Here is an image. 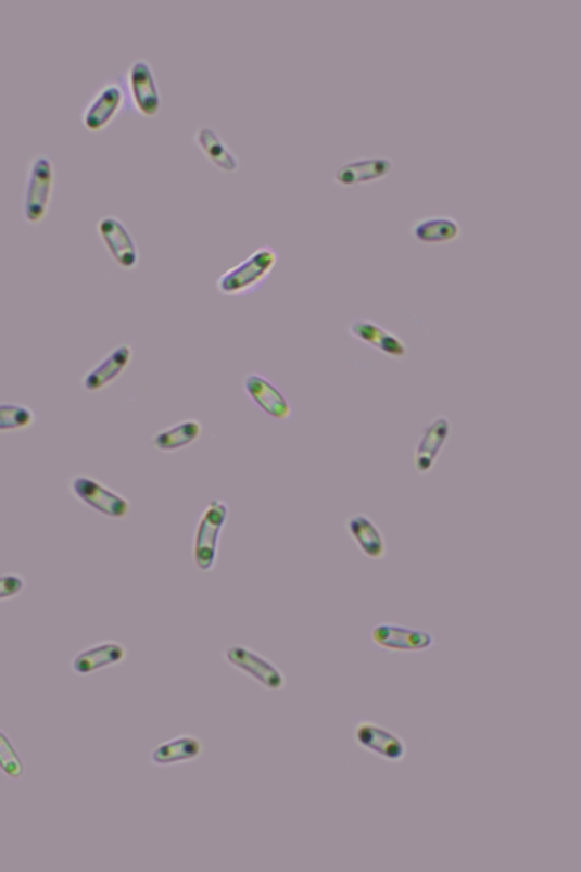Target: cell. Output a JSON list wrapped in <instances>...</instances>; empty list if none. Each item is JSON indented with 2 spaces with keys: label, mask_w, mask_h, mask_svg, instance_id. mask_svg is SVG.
I'll use <instances>...</instances> for the list:
<instances>
[{
  "label": "cell",
  "mask_w": 581,
  "mask_h": 872,
  "mask_svg": "<svg viewBox=\"0 0 581 872\" xmlns=\"http://www.w3.org/2000/svg\"><path fill=\"white\" fill-rule=\"evenodd\" d=\"M126 108V94L121 80L101 84L81 110L84 126L90 131L105 129Z\"/></svg>",
  "instance_id": "9"
},
{
  "label": "cell",
  "mask_w": 581,
  "mask_h": 872,
  "mask_svg": "<svg viewBox=\"0 0 581 872\" xmlns=\"http://www.w3.org/2000/svg\"><path fill=\"white\" fill-rule=\"evenodd\" d=\"M348 333L352 339L376 349L389 358L403 361L409 356L406 342L369 318H357L349 323Z\"/></svg>",
  "instance_id": "14"
},
{
  "label": "cell",
  "mask_w": 581,
  "mask_h": 872,
  "mask_svg": "<svg viewBox=\"0 0 581 872\" xmlns=\"http://www.w3.org/2000/svg\"><path fill=\"white\" fill-rule=\"evenodd\" d=\"M134 355V346L130 343L117 344L85 374L81 380L84 390L88 393H98L115 383L130 367Z\"/></svg>",
  "instance_id": "13"
},
{
  "label": "cell",
  "mask_w": 581,
  "mask_h": 872,
  "mask_svg": "<svg viewBox=\"0 0 581 872\" xmlns=\"http://www.w3.org/2000/svg\"><path fill=\"white\" fill-rule=\"evenodd\" d=\"M204 426L197 418H187L157 431L151 438V445L162 454H174L187 450L201 438Z\"/></svg>",
  "instance_id": "20"
},
{
  "label": "cell",
  "mask_w": 581,
  "mask_h": 872,
  "mask_svg": "<svg viewBox=\"0 0 581 872\" xmlns=\"http://www.w3.org/2000/svg\"><path fill=\"white\" fill-rule=\"evenodd\" d=\"M97 232L113 261L125 270H134L140 261L138 244L126 224L115 215L97 222Z\"/></svg>",
  "instance_id": "10"
},
{
  "label": "cell",
  "mask_w": 581,
  "mask_h": 872,
  "mask_svg": "<svg viewBox=\"0 0 581 872\" xmlns=\"http://www.w3.org/2000/svg\"><path fill=\"white\" fill-rule=\"evenodd\" d=\"M280 253L269 244L256 249L244 261L227 269L215 282L216 291L225 298H243L261 291L271 276Z\"/></svg>",
  "instance_id": "1"
},
{
  "label": "cell",
  "mask_w": 581,
  "mask_h": 872,
  "mask_svg": "<svg viewBox=\"0 0 581 872\" xmlns=\"http://www.w3.org/2000/svg\"><path fill=\"white\" fill-rule=\"evenodd\" d=\"M193 139L202 154L217 168L226 173H235L240 167V160L220 135L209 126L198 127Z\"/></svg>",
  "instance_id": "21"
},
{
  "label": "cell",
  "mask_w": 581,
  "mask_h": 872,
  "mask_svg": "<svg viewBox=\"0 0 581 872\" xmlns=\"http://www.w3.org/2000/svg\"><path fill=\"white\" fill-rule=\"evenodd\" d=\"M408 231L416 242L425 245L454 242L463 236L460 222L447 215L419 217L412 223Z\"/></svg>",
  "instance_id": "18"
},
{
  "label": "cell",
  "mask_w": 581,
  "mask_h": 872,
  "mask_svg": "<svg viewBox=\"0 0 581 872\" xmlns=\"http://www.w3.org/2000/svg\"><path fill=\"white\" fill-rule=\"evenodd\" d=\"M393 166V160L388 156L353 159L337 168L334 180L345 187L366 185L388 177Z\"/></svg>",
  "instance_id": "17"
},
{
  "label": "cell",
  "mask_w": 581,
  "mask_h": 872,
  "mask_svg": "<svg viewBox=\"0 0 581 872\" xmlns=\"http://www.w3.org/2000/svg\"><path fill=\"white\" fill-rule=\"evenodd\" d=\"M229 516V505L220 500L212 501L201 511L192 541V560L200 571L210 572L215 568L220 538Z\"/></svg>",
  "instance_id": "3"
},
{
  "label": "cell",
  "mask_w": 581,
  "mask_h": 872,
  "mask_svg": "<svg viewBox=\"0 0 581 872\" xmlns=\"http://www.w3.org/2000/svg\"><path fill=\"white\" fill-rule=\"evenodd\" d=\"M25 586H27V582L15 572L0 576V603L14 599L24 591Z\"/></svg>",
  "instance_id": "24"
},
{
  "label": "cell",
  "mask_w": 581,
  "mask_h": 872,
  "mask_svg": "<svg viewBox=\"0 0 581 872\" xmlns=\"http://www.w3.org/2000/svg\"><path fill=\"white\" fill-rule=\"evenodd\" d=\"M128 657L124 644L117 641H104L86 647L71 660L74 674L87 677L93 672L122 664Z\"/></svg>",
  "instance_id": "16"
},
{
  "label": "cell",
  "mask_w": 581,
  "mask_h": 872,
  "mask_svg": "<svg viewBox=\"0 0 581 872\" xmlns=\"http://www.w3.org/2000/svg\"><path fill=\"white\" fill-rule=\"evenodd\" d=\"M204 753V743L195 736L184 734L159 744L150 753V761L157 767L182 764L197 760Z\"/></svg>",
  "instance_id": "19"
},
{
  "label": "cell",
  "mask_w": 581,
  "mask_h": 872,
  "mask_svg": "<svg viewBox=\"0 0 581 872\" xmlns=\"http://www.w3.org/2000/svg\"><path fill=\"white\" fill-rule=\"evenodd\" d=\"M451 434V422L446 416L434 417L424 428L413 452V466L419 476L431 472Z\"/></svg>",
  "instance_id": "12"
},
{
  "label": "cell",
  "mask_w": 581,
  "mask_h": 872,
  "mask_svg": "<svg viewBox=\"0 0 581 872\" xmlns=\"http://www.w3.org/2000/svg\"><path fill=\"white\" fill-rule=\"evenodd\" d=\"M55 187V165L48 154L39 153L31 157L25 174L22 199V215L25 222L39 224L52 203Z\"/></svg>",
  "instance_id": "2"
},
{
  "label": "cell",
  "mask_w": 581,
  "mask_h": 872,
  "mask_svg": "<svg viewBox=\"0 0 581 872\" xmlns=\"http://www.w3.org/2000/svg\"><path fill=\"white\" fill-rule=\"evenodd\" d=\"M353 740L361 749L392 763L407 757V744L397 734L370 720H359L353 728Z\"/></svg>",
  "instance_id": "11"
},
{
  "label": "cell",
  "mask_w": 581,
  "mask_h": 872,
  "mask_svg": "<svg viewBox=\"0 0 581 872\" xmlns=\"http://www.w3.org/2000/svg\"><path fill=\"white\" fill-rule=\"evenodd\" d=\"M36 421L37 415L31 407L16 403H0V433L28 430Z\"/></svg>",
  "instance_id": "22"
},
{
  "label": "cell",
  "mask_w": 581,
  "mask_h": 872,
  "mask_svg": "<svg viewBox=\"0 0 581 872\" xmlns=\"http://www.w3.org/2000/svg\"><path fill=\"white\" fill-rule=\"evenodd\" d=\"M0 770L12 780H21L24 775L23 761L10 736L0 730Z\"/></svg>",
  "instance_id": "23"
},
{
  "label": "cell",
  "mask_w": 581,
  "mask_h": 872,
  "mask_svg": "<svg viewBox=\"0 0 581 872\" xmlns=\"http://www.w3.org/2000/svg\"><path fill=\"white\" fill-rule=\"evenodd\" d=\"M369 640L378 649L392 654H419L432 650L437 644L433 633L395 624L380 622L369 631Z\"/></svg>",
  "instance_id": "6"
},
{
  "label": "cell",
  "mask_w": 581,
  "mask_h": 872,
  "mask_svg": "<svg viewBox=\"0 0 581 872\" xmlns=\"http://www.w3.org/2000/svg\"><path fill=\"white\" fill-rule=\"evenodd\" d=\"M121 81L126 94V106L146 117L160 113L162 96L154 67L148 60H135Z\"/></svg>",
  "instance_id": "4"
},
{
  "label": "cell",
  "mask_w": 581,
  "mask_h": 872,
  "mask_svg": "<svg viewBox=\"0 0 581 872\" xmlns=\"http://www.w3.org/2000/svg\"><path fill=\"white\" fill-rule=\"evenodd\" d=\"M242 388L249 402L270 419L286 422L293 418L294 408L289 396L264 374H245Z\"/></svg>",
  "instance_id": "7"
},
{
  "label": "cell",
  "mask_w": 581,
  "mask_h": 872,
  "mask_svg": "<svg viewBox=\"0 0 581 872\" xmlns=\"http://www.w3.org/2000/svg\"><path fill=\"white\" fill-rule=\"evenodd\" d=\"M68 489L75 500L101 516L123 520L131 513L128 497L88 476L73 477Z\"/></svg>",
  "instance_id": "5"
},
{
  "label": "cell",
  "mask_w": 581,
  "mask_h": 872,
  "mask_svg": "<svg viewBox=\"0 0 581 872\" xmlns=\"http://www.w3.org/2000/svg\"><path fill=\"white\" fill-rule=\"evenodd\" d=\"M344 530L358 551L372 561L387 558L388 543L375 520L364 513L352 514L344 521Z\"/></svg>",
  "instance_id": "15"
},
{
  "label": "cell",
  "mask_w": 581,
  "mask_h": 872,
  "mask_svg": "<svg viewBox=\"0 0 581 872\" xmlns=\"http://www.w3.org/2000/svg\"><path fill=\"white\" fill-rule=\"evenodd\" d=\"M224 659L266 690L279 691L286 685L283 671L268 658L244 644H233L227 647L224 652Z\"/></svg>",
  "instance_id": "8"
}]
</instances>
